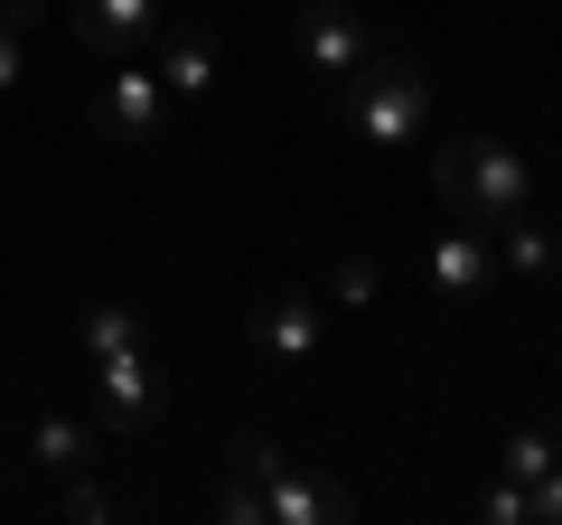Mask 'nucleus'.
I'll use <instances>...</instances> for the list:
<instances>
[{"label": "nucleus", "instance_id": "nucleus-1", "mask_svg": "<svg viewBox=\"0 0 562 525\" xmlns=\"http://www.w3.org/2000/svg\"><path fill=\"white\" fill-rule=\"evenodd\" d=\"M431 198L460 225H506V216L535 206V160H525L516 142L460 132V142H441V160H431Z\"/></svg>", "mask_w": 562, "mask_h": 525}, {"label": "nucleus", "instance_id": "nucleus-2", "mask_svg": "<svg viewBox=\"0 0 562 525\" xmlns=\"http://www.w3.org/2000/svg\"><path fill=\"white\" fill-rule=\"evenodd\" d=\"M338 94H347V132L366 150H413L422 122H431V85H422L413 57H366Z\"/></svg>", "mask_w": 562, "mask_h": 525}, {"label": "nucleus", "instance_id": "nucleus-3", "mask_svg": "<svg viewBox=\"0 0 562 525\" xmlns=\"http://www.w3.org/2000/svg\"><path fill=\"white\" fill-rule=\"evenodd\" d=\"M169 413V376L150 347H122V357H94V432H122V442H140V432H160Z\"/></svg>", "mask_w": 562, "mask_h": 525}, {"label": "nucleus", "instance_id": "nucleus-4", "mask_svg": "<svg viewBox=\"0 0 562 525\" xmlns=\"http://www.w3.org/2000/svg\"><path fill=\"white\" fill-rule=\"evenodd\" d=\"M291 57H301L319 85H347L366 57H375V38H366V20L347 10V0H301V10H291Z\"/></svg>", "mask_w": 562, "mask_h": 525}, {"label": "nucleus", "instance_id": "nucleus-5", "mask_svg": "<svg viewBox=\"0 0 562 525\" xmlns=\"http://www.w3.org/2000/svg\"><path fill=\"white\" fill-rule=\"evenodd\" d=\"M422 272H431V291H441L450 310H479V301H497V244H487V225H460L450 216V235L431 244V262H422Z\"/></svg>", "mask_w": 562, "mask_h": 525}, {"label": "nucleus", "instance_id": "nucleus-6", "mask_svg": "<svg viewBox=\"0 0 562 525\" xmlns=\"http://www.w3.org/2000/svg\"><path fill=\"white\" fill-rule=\"evenodd\" d=\"M160 113H169V85L150 76V66L113 57V76L94 85V132H103V142H150V132H160Z\"/></svg>", "mask_w": 562, "mask_h": 525}, {"label": "nucleus", "instance_id": "nucleus-7", "mask_svg": "<svg viewBox=\"0 0 562 525\" xmlns=\"http://www.w3.org/2000/svg\"><path fill=\"white\" fill-rule=\"evenodd\" d=\"M357 516V498H347L328 469H301V460H281L272 488H262V525H347Z\"/></svg>", "mask_w": 562, "mask_h": 525}, {"label": "nucleus", "instance_id": "nucleus-8", "mask_svg": "<svg viewBox=\"0 0 562 525\" xmlns=\"http://www.w3.org/2000/svg\"><path fill=\"white\" fill-rule=\"evenodd\" d=\"M66 29H76V38L113 66V57H140L169 20H160V0H76V10H66Z\"/></svg>", "mask_w": 562, "mask_h": 525}, {"label": "nucleus", "instance_id": "nucleus-9", "mask_svg": "<svg viewBox=\"0 0 562 525\" xmlns=\"http://www.w3.org/2000/svg\"><path fill=\"white\" fill-rule=\"evenodd\" d=\"M328 338V301H310V291H272V301L254 310V347L272 366H310Z\"/></svg>", "mask_w": 562, "mask_h": 525}, {"label": "nucleus", "instance_id": "nucleus-10", "mask_svg": "<svg viewBox=\"0 0 562 525\" xmlns=\"http://www.w3.org/2000/svg\"><path fill=\"white\" fill-rule=\"evenodd\" d=\"M281 469V442L272 432H235L225 442V488H216V516L225 525H262V488Z\"/></svg>", "mask_w": 562, "mask_h": 525}, {"label": "nucleus", "instance_id": "nucleus-11", "mask_svg": "<svg viewBox=\"0 0 562 525\" xmlns=\"http://www.w3.org/2000/svg\"><path fill=\"white\" fill-rule=\"evenodd\" d=\"M150 47H160V66H150V76H160L169 85V103H206V94H216V38H206V29H160V38H150Z\"/></svg>", "mask_w": 562, "mask_h": 525}, {"label": "nucleus", "instance_id": "nucleus-12", "mask_svg": "<svg viewBox=\"0 0 562 525\" xmlns=\"http://www.w3.org/2000/svg\"><path fill=\"white\" fill-rule=\"evenodd\" d=\"M29 460H38L47 479H94L103 432H94V423H76V413H38V423H29Z\"/></svg>", "mask_w": 562, "mask_h": 525}, {"label": "nucleus", "instance_id": "nucleus-13", "mask_svg": "<svg viewBox=\"0 0 562 525\" xmlns=\"http://www.w3.org/2000/svg\"><path fill=\"white\" fill-rule=\"evenodd\" d=\"M487 244H497V272H506V282H543V272L562 262V235H553V225H535V216L487 225Z\"/></svg>", "mask_w": 562, "mask_h": 525}, {"label": "nucleus", "instance_id": "nucleus-14", "mask_svg": "<svg viewBox=\"0 0 562 525\" xmlns=\"http://www.w3.org/2000/svg\"><path fill=\"white\" fill-rule=\"evenodd\" d=\"M85 357H122V347H150V328H140V310H85Z\"/></svg>", "mask_w": 562, "mask_h": 525}, {"label": "nucleus", "instance_id": "nucleus-15", "mask_svg": "<svg viewBox=\"0 0 562 525\" xmlns=\"http://www.w3.org/2000/svg\"><path fill=\"white\" fill-rule=\"evenodd\" d=\"M553 460H562V450H553V432H535V423H525V432H506V450H497V469H506V479H525V488H535Z\"/></svg>", "mask_w": 562, "mask_h": 525}, {"label": "nucleus", "instance_id": "nucleus-16", "mask_svg": "<svg viewBox=\"0 0 562 525\" xmlns=\"http://www.w3.org/2000/svg\"><path fill=\"white\" fill-rule=\"evenodd\" d=\"M375 282H384V262H375V254H338V272H328V310L375 301Z\"/></svg>", "mask_w": 562, "mask_h": 525}, {"label": "nucleus", "instance_id": "nucleus-17", "mask_svg": "<svg viewBox=\"0 0 562 525\" xmlns=\"http://www.w3.org/2000/svg\"><path fill=\"white\" fill-rule=\"evenodd\" d=\"M479 516H497V525H525V516H535V498H525V479H497V488L479 498Z\"/></svg>", "mask_w": 562, "mask_h": 525}, {"label": "nucleus", "instance_id": "nucleus-18", "mask_svg": "<svg viewBox=\"0 0 562 525\" xmlns=\"http://www.w3.org/2000/svg\"><path fill=\"white\" fill-rule=\"evenodd\" d=\"M66 516H76V525H103V516H113V498H103L94 479H66Z\"/></svg>", "mask_w": 562, "mask_h": 525}, {"label": "nucleus", "instance_id": "nucleus-19", "mask_svg": "<svg viewBox=\"0 0 562 525\" xmlns=\"http://www.w3.org/2000/svg\"><path fill=\"white\" fill-rule=\"evenodd\" d=\"M20 66H29V29H20V20H0V94L20 85Z\"/></svg>", "mask_w": 562, "mask_h": 525}, {"label": "nucleus", "instance_id": "nucleus-20", "mask_svg": "<svg viewBox=\"0 0 562 525\" xmlns=\"http://www.w3.org/2000/svg\"><path fill=\"white\" fill-rule=\"evenodd\" d=\"M525 498H535V516H553V525H562V460H553V469H543V479H535V488H525Z\"/></svg>", "mask_w": 562, "mask_h": 525}, {"label": "nucleus", "instance_id": "nucleus-21", "mask_svg": "<svg viewBox=\"0 0 562 525\" xmlns=\"http://www.w3.org/2000/svg\"><path fill=\"white\" fill-rule=\"evenodd\" d=\"M0 20H20V29H38V20H47V0H0Z\"/></svg>", "mask_w": 562, "mask_h": 525}, {"label": "nucleus", "instance_id": "nucleus-22", "mask_svg": "<svg viewBox=\"0 0 562 525\" xmlns=\"http://www.w3.org/2000/svg\"><path fill=\"white\" fill-rule=\"evenodd\" d=\"M543 432H553V450H562V404H553V423H543Z\"/></svg>", "mask_w": 562, "mask_h": 525}]
</instances>
